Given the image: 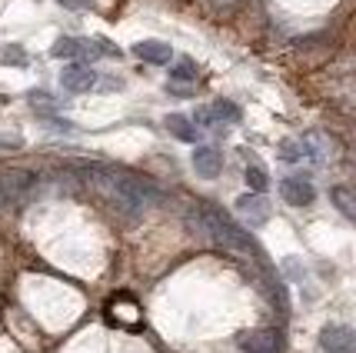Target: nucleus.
Wrapping results in <instances>:
<instances>
[{
    "mask_svg": "<svg viewBox=\"0 0 356 353\" xmlns=\"http://www.w3.org/2000/svg\"><path fill=\"white\" fill-rule=\"evenodd\" d=\"M330 200L340 207L343 217H353L356 214V210H353V200H350V190H346V187H333V190H330Z\"/></svg>",
    "mask_w": 356,
    "mask_h": 353,
    "instance_id": "obj_14",
    "label": "nucleus"
},
{
    "mask_svg": "<svg viewBox=\"0 0 356 353\" xmlns=\"http://www.w3.org/2000/svg\"><path fill=\"white\" fill-rule=\"evenodd\" d=\"M277 157L286 160V164H300V160H307V157H316V150L310 147V140H283Z\"/></svg>",
    "mask_w": 356,
    "mask_h": 353,
    "instance_id": "obj_9",
    "label": "nucleus"
},
{
    "mask_svg": "<svg viewBox=\"0 0 356 353\" xmlns=\"http://www.w3.org/2000/svg\"><path fill=\"white\" fill-rule=\"evenodd\" d=\"M50 54H54L57 61H63V57H67V61H70V57H80V40H74V37H60Z\"/></svg>",
    "mask_w": 356,
    "mask_h": 353,
    "instance_id": "obj_13",
    "label": "nucleus"
},
{
    "mask_svg": "<svg viewBox=\"0 0 356 353\" xmlns=\"http://www.w3.org/2000/svg\"><path fill=\"white\" fill-rule=\"evenodd\" d=\"M134 54L147 63H170L173 57L170 44H163V40H140V44H134Z\"/></svg>",
    "mask_w": 356,
    "mask_h": 353,
    "instance_id": "obj_8",
    "label": "nucleus"
},
{
    "mask_svg": "<svg viewBox=\"0 0 356 353\" xmlns=\"http://www.w3.org/2000/svg\"><path fill=\"white\" fill-rule=\"evenodd\" d=\"M170 80H197V67L193 61H177V67H170Z\"/></svg>",
    "mask_w": 356,
    "mask_h": 353,
    "instance_id": "obj_16",
    "label": "nucleus"
},
{
    "mask_svg": "<svg viewBox=\"0 0 356 353\" xmlns=\"http://www.w3.org/2000/svg\"><path fill=\"white\" fill-rule=\"evenodd\" d=\"M60 3H67V7H90L87 0H60Z\"/></svg>",
    "mask_w": 356,
    "mask_h": 353,
    "instance_id": "obj_20",
    "label": "nucleus"
},
{
    "mask_svg": "<svg viewBox=\"0 0 356 353\" xmlns=\"http://www.w3.org/2000/svg\"><path fill=\"white\" fill-rule=\"evenodd\" d=\"M283 270H286L290 280H303V267H300L296 260H283Z\"/></svg>",
    "mask_w": 356,
    "mask_h": 353,
    "instance_id": "obj_17",
    "label": "nucleus"
},
{
    "mask_svg": "<svg viewBox=\"0 0 356 353\" xmlns=\"http://www.w3.org/2000/svg\"><path fill=\"white\" fill-rule=\"evenodd\" d=\"M193 170H197V177H203V180L220 177V170H223L220 150H213V147H197V150H193Z\"/></svg>",
    "mask_w": 356,
    "mask_h": 353,
    "instance_id": "obj_6",
    "label": "nucleus"
},
{
    "mask_svg": "<svg viewBox=\"0 0 356 353\" xmlns=\"http://www.w3.org/2000/svg\"><path fill=\"white\" fill-rule=\"evenodd\" d=\"M210 117H213V123H240V107L236 104H230V100H217L213 107H210Z\"/></svg>",
    "mask_w": 356,
    "mask_h": 353,
    "instance_id": "obj_12",
    "label": "nucleus"
},
{
    "mask_svg": "<svg viewBox=\"0 0 356 353\" xmlns=\"http://www.w3.org/2000/svg\"><path fill=\"white\" fill-rule=\"evenodd\" d=\"M193 120L200 123V127H213V117H210V107H200V110H197V117H193Z\"/></svg>",
    "mask_w": 356,
    "mask_h": 353,
    "instance_id": "obj_18",
    "label": "nucleus"
},
{
    "mask_svg": "<svg viewBox=\"0 0 356 353\" xmlns=\"http://www.w3.org/2000/svg\"><path fill=\"white\" fill-rule=\"evenodd\" d=\"M280 197L286 200L290 207H310L313 197H316V190H313V184L303 180V177H286V180L280 184Z\"/></svg>",
    "mask_w": 356,
    "mask_h": 353,
    "instance_id": "obj_5",
    "label": "nucleus"
},
{
    "mask_svg": "<svg viewBox=\"0 0 356 353\" xmlns=\"http://www.w3.org/2000/svg\"><path fill=\"white\" fill-rule=\"evenodd\" d=\"M3 61H24V54H20V50H3Z\"/></svg>",
    "mask_w": 356,
    "mask_h": 353,
    "instance_id": "obj_19",
    "label": "nucleus"
},
{
    "mask_svg": "<svg viewBox=\"0 0 356 353\" xmlns=\"http://www.w3.org/2000/svg\"><path fill=\"white\" fill-rule=\"evenodd\" d=\"M353 347H356V340L350 327H343V323L323 327V334H320V350L323 353H353Z\"/></svg>",
    "mask_w": 356,
    "mask_h": 353,
    "instance_id": "obj_3",
    "label": "nucleus"
},
{
    "mask_svg": "<svg viewBox=\"0 0 356 353\" xmlns=\"http://www.w3.org/2000/svg\"><path fill=\"white\" fill-rule=\"evenodd\" d=\"M93 180L113 200V207H120L127 217H137L140 210H147L150 203L160 200V190L150 180H140V177H130L120 170H93Z\"/></svg>",
    "mask_w": 356,
    "mask_h": 353,
    "instance_id": "obj_1",
    "label": "nucleus"
},
{
    "mask_svg": "<svg viewBox=\"0 0 356 353\" xmlns=\"http://www.w3.org/2000/svg\"><path fill=\"white\" fill-rule=\"evenodd\" d=\"M97 84V74H93L90 67H83V63H67L60 70V87L70 93H87Z\"/></svg>",
    "mask_w": 356,
    "mask_h": 353,
    "instance_id": "obj_4",
    "label": "nucleus"
},
{
    "mask_svg": "<svg viewBox=\"0 0 356 353\" xmlns=\"http://www.w3.org/2000/svg\"><path fill=\"white\" fill-rule=\"evenodd\" d=\"M210 230H213V240H217L220 246H227V250H233V253H253L257 250V244L250 240L247 230H240L233 220H227L223 214H210Z\"/></svg>",
    "mask_w": 356,
    "mask_h": 353,
    "instance_id": "obj_2",
    "label": "nucleus"
},
{
    "mask_svg": "<svg viewBox=\"0 0 356 353\" xmlns=\"http://www.w3.org/2000/svg\"><path fill=\"white\" fill-rule=\"evenodd\" d=\"M236 210L247 217L253 227H260V223H266V217H270V203L264 200V194H243V197L236 200Z\"/></svg>",
    "mask_w": 356,
    "mask_h": 353,
    "instance_id": "obj_7",
    "label": "nucleus"
},
{
    "mask_svg": "<svg viewBox=\"0 0 356 353\" xmlns=\"http://www.w3.org/2000/svg\"><path fill=\"white\" fill-rule=\"evenodd\" d=\"M243 350L247 353H277V340H273L270 330H257V334L243 337Z\"/></svg>",
    "mask_w": 356,
    "mask_h": 353,
    "instance_id": "obj_11",
    "label": "nucleus"
},
{
    "mask_svg": "<svg viewBox=\"0 0 356 353\" xmlns=\"http://www.w3.org/2000/svg\"><path fill=\"white\" fill-rule=\"evenodd\" d=\"M247 187L253 190V194H264L266 187H270V180H266V170L264 167H247Z\"/></svg>",
    "mask_w": 356,
    "mask_h": 353,
    "instance_id": "obj_15",
    "label": "nucleus"
},
{
    "mask_svg": "<svg viewBox=\"0 0 356 353\" xmlns=\"http://www.w3.org/2000/svg\"><path fill=\"white\" fill-rule=\"evenodd\" d=\"M167 130H170L177 140H184V143H197V127L186 120L184 113H170V117H167Z\"/></svg>",
    "mask_w": 356,
    "mask_h": 353,
    "instance_id": "obj_10",
    "label": "nucleus"
}]
</instances>
